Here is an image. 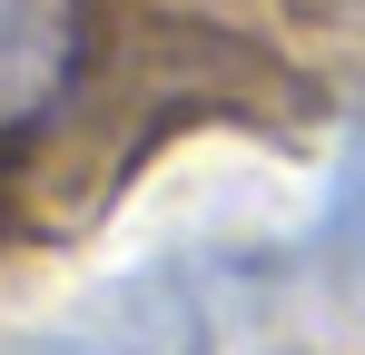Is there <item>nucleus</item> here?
Segmentation results:
<instances>
[{"mask_svg": "<svg viewBox=\"0 0 365 355\" xmlns=\"http://www.w3.org/2000/svg\"><path fill=\"white\" fill-rule=\"evenodd\" d=\"M79 355H306V346L267 336V306L247 287V267H168L99 346H79Z\"/></svg>", "mask_w": 365, "mask_h": 355, "instance_id": "obj_1", "label": "nucleus"}, {"mask_svg": "<svg viewBox=\"0 0 365 355\" xmlns=\"http://www.w3.org/2000/svg\"><path fill=\"white\" fill-rule=\"evenodd\" d=\"M316 247H326V267L365 296V138H356V158H346V178H336V207H326Z\"/></svg>", "mask_w": 365, "mask_h": 355, "instance_id": "obj_3", "label": "nucleus"}, {"mask_svg": "<svg viewBox=\"0 0 365 355\" xmlns=\"http://www.w3.org/2000/svg\"><path fill=\"white\" fill-rule=\"evenodd\" d=\"M89 59V0H0V138L50 118Z\"/></svg>", "mask_w": 365, "mask_h": 355, "instance_id": "obj_2", "label": "nucleus"}]
</instances>
